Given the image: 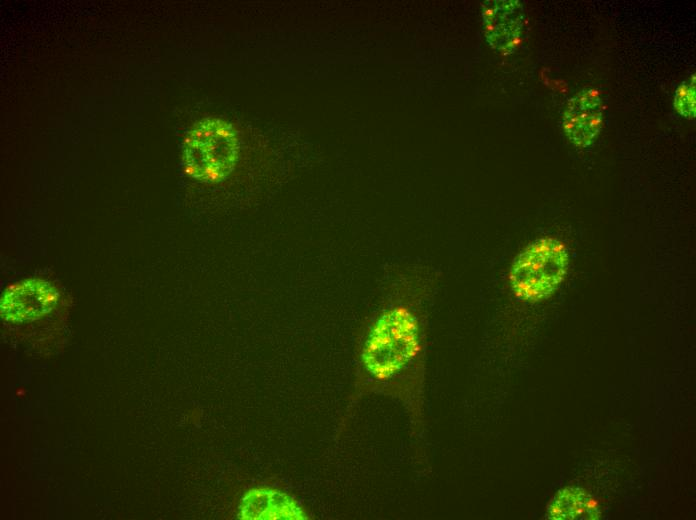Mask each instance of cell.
<instances>
[{
    "mask_svg": "<svg viewBox=\"0 0 696 520\" xmlns=\"http://www.w3.org/2000/svg\"><path fill=\"white\" fill-rule=\"evenodd\" d=\"M431 276L419 267L398 272V298L374 321L361 351L363 368L374 379L391 380L420 364L423 325L413 299L432 282Z\"/></svg>",
    "mask_w": 696,
    "mask_h": 520,
    "instance_id": "1",
    "label": "cell"
},
{
    "mask_svg": "<svg viewBox=\"0 0 696 520\" xmlns=\"http://www.w3.org/2000/svg\"><path fill=\"white\" fill-rule=\"evenodd\" d=\"M675 110L686 119H694L696 112L695 75L686 79L677 88L674 97Z\"/></svg>",
    "mask_w": 696,
    "mask_h": 520,
    "instance_id": "9",
    "label": "cell"
},
{
    "mask_svg": "<svg viewBox=\"0 0 696 520\" xmlns=\"http://www.w3.org/2000/svg\"><path fill=\"white\" fill-rule=\"evenodd\" d=\"M601 512L596 500L580 487L559 490L549 501L546 518L553 520H596Z\"/></svg>",
    "mask_w": 696,
    "mask_h": 520,
    "instance_id": "8",
    "label": "cell"
},
{
    "mask_svg": "<svg viewBox=\"0 0 696 520\" xmlns=\"http://www.w3.org/2000/svg\"><path fill=\"white\" fill-rule=\"evenodd\" d=\"M483 19L488 42L501 51H511L520 42L523 10L517 1H491L484 5Z\"/></svg>",
    "mask_w": 696,
    "mask_h": 520,
    "instance_id": "7",
    "label": "cell"
},
{
    "mask_svg": "<svg viewBox=\"0 0 696 520\" xmlns=\"http://www.w3.org/2000/svg\"><path fill=\"white\" fill-rule=\"evenodd\" d=\"M59 292L43 279H27L11 285L0 301L1 317L7 322L38 320L57 305Z\"/></svg>",
    "mask_w": 696,
    "mask_h": 520,
    "instance_id": "4",
    "label": "cell"
},
{
    "mask_svg": "<svg viewBox=\"0 0 696 520\" xmlns=\"http://www.w3.org/2000/svg\"><path fill=\"white\" fill-rule=\"evenodd\" d=\"M239 145L238 133L229 122L217 117L204 118L184 138V170L198 181L220 182L234 169Z\"/></svg>",
    "mask_w": 696,
    "mask_h": 520,
    "instance_id": "3",
    "label": "cell"
},
{
    "mask_svg": "<svg viewBox=\"0 0 696 520\" xmlns=\"http://www.w3.org/2000/svg\"><path fill=\"white\" fill-rule=\"evenodd\" d=\"M238 518L244 520H304L302 507L277 489L258 487L248 490L239 503Z\"/></svg>",
    "mask_w": 696,
    "mask_h": 520,
    "instance_id": "6",
    "label": "cell"
},
{
    "mask_svg": "<svg viewBox=\"0 0 696 520\" xmlns=\"http://www.w3.org/2000/svg\"><path fill=\"white\" fill-rule=\"evenodd\" d=\"M604 119V105L597 89L586 88L571 97L562 114V129L577 148L590 147L598 137Z\"/></svg>",
    "mask_w": 696,
    "mask_h": 520,
    "instance_id": "5",
    "label": "cell"
},
{
    "mask_svg": "<svg viewBox=\"0 0 696 520\" xmlns=\"http://www.w3.org/2000/svg\"><path fill=\"white\" fill-rule=\"evenodd\" d=\"M570 267L566 243L553 236L536 238L513 258L507 282L513 296L537 303L550 298L564 282Z\"/></svg>",
    "mask_w": 696,
    "mask_h": 520,
    "instance_id": "2",
    "label": "cell"
}]
</instances>
